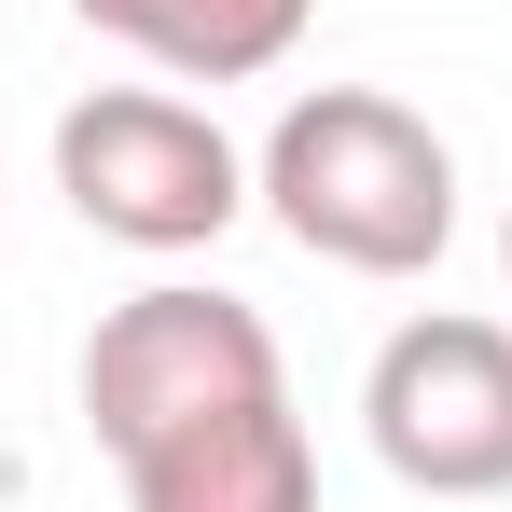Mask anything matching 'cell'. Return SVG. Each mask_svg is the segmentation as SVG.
<instances>
[{
    "label": "cell",
    "mask_w": 512,
    "mask_h": 512,
    "mask_svg": "<svg viewBox=\"0 0 512 512\" xmlns=\"http://www.w3.org/2000/svg\"><path fill=\"white\" fill-rule=\"evenodd\" d=\"M70 14L111 28L125 56L180 70V84H250V70H277V56L305 42L319 0H70Z\"/></svg>",
    "instance_id": "cell-6"
},
{
    "label": "cell",
    "mask_w": 512,
    "mask_h": 512,
    "mask_svg": "<svg viewBox=\"0 0 512 512\" xmlns=\"http://www.w3.org/2000/svg\"><path fill=\"white\" fill-rule=\"evenodd\" d=\"M56 194L84 208V236H111V250H208L263 180L194 97L97 84V97L56 111Z\"/></svg>",
    "instance_id": "cell-2"
},
{
    "label": "cell",
    "mask_w": 512,
    "mask_h": 512,
    "mask_svg": "<svg viewBox=\"0 0 512 512\" xmlns=\"http://www.w3.org/2000/svg\"><path fill=\"white\" fill-rule=\"evenodd\" d=\"M250 180L277 208V236L346 263V277H429L443 236H457V153H443V125L402 111V97H374V84H305L263 125Z\"/></svg>",
    "instance_id": "cell-1"
},
{
    "label": "cell",
    "mask_w": 512,
    "mask_h": 512,
    "mask_svg": "<svg viewBox=\"0 0 512 512\" xmlns=\"http://www.w3.org/2000/svg\"><path fill=\"white\" fill-rule=\"evenodd\" d=\"M125 512H319V443L291 416V388L125 457Z\"/></svg>",
    "instance_id": "cell-5"
},
{
    "label": "cell",
    "mask_w": 512,
    "mask_h": 512,
    "mask_svg": "<svg viewBox=\"0 0 512 512\" xmlns=\"http://www.w3.org/2000/svg\"><path fill=\"white\" fill-rule=\"evenodd\" d=\"M263 388H291L263 305L194 291V277L125 291V305L84 333V429L111 443V471L153 457V443H180V429H208V416H236V402H263Z\"/></svg>",
    "instance_id": "cell-3"
},
{
    "label": "cell",
    "mask_w": 512,
    "mask_h": 512,
    "mask_svg": "<svg viewBox=\"0 0 512 512\" xmlns=\"http://www.w3.org/2000/svg\"><path fill=\"white\" fill-rule=\"evenodd\" d=\"M499 263H512V222H499Z\"/></svg>",
    "instance_id": "cell-7"
},
{
    "label": "cell",
    "mask_w": 512,
    "mask_h": 512,
    "mask_svg": "<svg viewBox=\"0 0 512 512\" xmlns=\"http://www.w3.org/2000/svg\"><path fill=\"white\" fill-rule=\"evenodd\" d=\"M360 416L416 499H512V333L499 319H402L374 346Z\"/></svg>",
    "instance_id": "cell-4"
}]
</instances>
